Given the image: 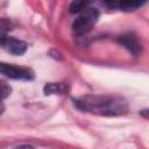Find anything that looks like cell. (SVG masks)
<instances>
[{
  "label": "cell",
  "instance_id": "obj_1",
  "mask_svg": "<svg viewBox=\"0 0 149 149\" xmlns=\"http://www.w3.org/2000/svg\"><path fill=\"white\" fill-rule=\"evenodd\" d=\"M74 104L79 109L84 112L102 116L122 115L128 111L127 101L123 98L116 95L87 94L76 99Z\"/></svg>",
  "mask_w": 149,
  "mask_h": 149
},
{
  "label": "cell",
  "instance_id": "obj_8",
  "mask_svg": "<svg viewBox=\"0 0 149 149\" xmlns=\"http://www.w3.org/2000/svg\"><path fill=\"white\" fill-rule=\"evenodd\" d=\"M88 3H90V0H73L70 6V12L71 13L81 12L87 7Z\"/></svg>",
  "mask_w": 149,
  "mask_h": 149
},
{
  "label": "cell",
  "instance_id": "obj_11",
  "mask_svg": "<svg viewBox=\"0 0 149 149\" xmlns=\"http://www.w3.org/2000/svg\"><path fill=\"white\" fill-rule=\"evenodd\" d=\"M114 0H104V2H106V3H112Z\"/></svg>",
  "mask_w": 149,
  "mask_h": 149
},
{
  "label": "cell",
  "instance_id": "obj_7",
  "mask_svg": "<svg viewBox=\"0 0 149 149\" xmlns=\"http://www.w3.org/2000/svg\"><path fill=\"white\" fill-rule=\"evenodd\" d=\"M146 0H120V7L123 10H134L141 7Z\"/></svg>",
  "mask_w": 149,
  "mask_h": 149
},
{
  "label": "cell",
  "instance_id": "obj_9",
  "mask_svg": "<svg viewBox=\"0 0 149 149\" xmlns=\"http://www.w3.org/2000/svg\"><path fill=\"white\" fill-rule=\"evenodd\" d=\"M10 92H12V87L9 86V84H7L5 80L0 79V100L9 97Z\"/></svg>",
  "mask_w": 149,
  "mask_h": 149
},
{
  "label": "cell",
  "instance_id": "obj_5",
  "mask_svg": "<svg viewBox=\"0 0 149 149\" xmlns=\"http://www.w3.org/2000/svg\"><path fill=\"white\" fill-rule=\"evenodd\" d=\"M119 43L121 45H123L129 52H132L133 55L137 56L141 50H142V44L141 42L139 41L137 36L133 33H127V34H123L121 36H119Z\"/></svg>",
  "mask_w": 149,
  "mask_h": 149
},
{
  "label": "cell",
  "instance_id": "obj_4",
  "mask_svg": "<svg viewBox=\"0 0 149 149\" xmlns=\"http://www.w3.org/2000/svg\"><path fill=\"white\" fill-rule=\"evenodd\" d=\"M0 47L2 49H5L6 51H8L9 54L20 56V55H23L26 52L28 45L26 42L17 40L15 37L8 36L3 31H0Z\"/></svg>",
  "mask_w": 149,
  "mask_h": 149
},
{
  "label": "cell",
  "instance_id": "obj_3",
  "mask_svg": "<svg viewBox=\"0 0 149 149\" xmlns=\"http://www.w3.org/2000/svg\"><path fill=\"white\" fill-rule=\"evenodd\" d=\"M0 74L16 80H31L35 77L34 71L30 68L8 64L5 62H0Z\"/></svg>",
  "mask_w": 149,
  "mask_h": 149
},
{
  "label": "cell",
  "instance_id": "obj_2",
  "mask_svg": "<svg viewBox=\"0 0 149 149\" xmlns=\"http://www.w3.org/2000/svg\"><path fill=\"white\" fill-rule=\"evenodd\" d=\"M98 19H99V12L95 8H85L84 10H81L80 15L74 20L72 24L73 31L77 35H83L88 33L94 27Z\"/></svg>",
  "mask_w": 149,
  "mask_h": 149
},
{
  "label": "cell",
  "instance_id": "obj_10",
  "mask_svg": "<svg viewBox=\"0 0 149 149\" xmlns=\"http://www.w3.org/2000/svg\"><path fill=\"white\" fill-rule=\"evenodd\" d=\"M3 111H5V106H3V104H2V101L0 100V115L3 113Z\"/></svg>",
  "mask_w": 149,
  "mask_h": 149
},
{
  "label": "cell",
  "instance_id": "obj_6",
  "mask_svg": "<svg viewBox=\"0 0 149 149\" xmlns=\"http://www.w3.org/2000/svg\"><path fill=\"white\" fill-rule=\"evenodd\" d=\"M66 92V86L62 83H48L44 86V94H63Z\"/></svg>",
  "mask_w": 149,
  "mask_h": 149
}]
</instances>
